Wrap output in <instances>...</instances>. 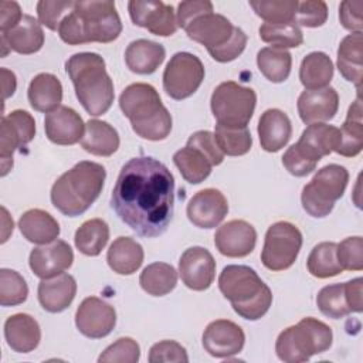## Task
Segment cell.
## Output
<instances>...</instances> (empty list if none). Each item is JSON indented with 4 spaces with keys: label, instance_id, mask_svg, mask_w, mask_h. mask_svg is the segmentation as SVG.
<instances>
[{
    "label": "cell",
    "instance_id": "6da1fadb",
    "mask_svg": "<svg viewBox=\"0 0 363 363\" xmlns=\"http://www.w3.org/2000/svg\"><path fill=\"white\" fill-rule=\"evenodd\" d=\"M111 206L138 235L157 237L167 230L173 217L174 177L155 157H133L119 172Z\"/></svg>",
    "mask_w": 363,
    "mask_h": 363
},
{
    "label": "cell",
    "instance_id": "7a4b0ae2",
    "mask_svg": "<svg viewBox=\"0 0 363 363\" xmlns=\"http://www.w3.org/2000/svg\"><path fill=\"white\" fill-rule=\"evenodd\" d=\"M121 33V17L115 3L109 0L75 1L58 27L60 38L69 45L112 43Z\"/></svg>",
    "mask_w": 363,
    "mask_h": 363
},
{
    "label": "cell",
    "instance_id": "3957f363",
    "mask_svg": "<svg viewBox=\"0 0 363 363\" xmlns=\"http://www.w3.org/2000/svg\"><path fill=\"white\" fill-rule=\"evenodd\" d=\"M65 69L84 109L92 116L104 115L115 98L104 58L96 52H78L68 58Z\"/></svg>",
    "mask_w": 363,
    "mask_h": 363
},
{
    "label": "cell",
    "instance_id": "277c9868",
    "mask_svg": "<svg viewBox=\"0 0 363 363\" xmlns=\"http://www.w3.org/2000/svg\"><path fill=\"white\" fill-rule=\"evenodd\" d=\"M106 177L102 164L82 160L61 174L51 187V201L64 216L77 217L85 213L99 197Z\"/></svg>",
    "mask_w": 363,
    "mask_h": 363
},
{
    "label": "cell",
    "instance_id": "5b68a950",
    "mask_svg": "<svg viewBox=\"0 0 363 363\" xmlns=\"http://www.w3.org/2000/svg\"><path fill=\"white\" fill-rule=\"evenodd\" d=\"M119 106L138 136L147 140H163L169 136L172 115L152 85L130 84L122 91Z\"/></svg>",
    "mask_w": 363,
    "mask_h": 363
},
{
    "label": "cell",
    "instance_id": "8992f818",
    "mask_svg": "<svg viewBox=\"0 0 363 363\" xmlns=\"http://www.w3.org/2000/svg\"><path fill=\"white\" fill-rule=\"evenodd\" d=\"M218 288L235 313L248 320L262 318L272 303L269 286L247 265H227L218 277Z\"/></svg>",
    "mask_w": 363,
    "mask_h": 363
},
{
    "label": "cell",
    "instance_id": "52a82bcc",
    "mask_svg": "<svg viewBox=\"0 0 363 363\" xmlns=\"http://www.w3.org/2000/svg\"><path fill=\"white\" fill-rule=\"evenodd\" d=\"M183 30L189 38L204 45L208 54L218 62L235 60L247 45V34L231 24L223 14L214 10L193 17Z\"/></svg>",
    "mask_w": 363,
    "mask_h": 363
},
{
    "label": "cell",
    "instance_id": "ba28073f",
    "mask_svg": "<svg viewBox=\"0 0 363 363\" xmlns=\"http://www.w3.org/2000/svg\"><path fill=\"white\" fill-rule=\"evenodd\" d=\"M340 140V130L333 125L311 123L301 135L299 140L289 146L282 156L285 169L302 177L315 170L318 162L330 155Z\"/></svg>",
    "mask_w": 363,
    "mask_h": 363
},
{
    "label": "cell",
    "instance_id": "9c48e42d",
    "mask_svg": "<svg viewBox=\"0 0 363 363\" xmlns=\"http://www.w3.org/2000/svg\"><path fill=\"white\" fill-rule=\"evenodd\" d=\"M332 329L315 318H303L284 329L275 343L277 356L286 363H301L326 352L332 345Z\"/></svg>",
    "mask_w": 363,
    "mask_h": 363
},
{
    "label": "cell",
    "instance_id": "30bf717a",
    "mask_svg": "<svg viewBox=\"0 0 363 363\" xmlns=\"http://www.w3.org/2000/svg\"><path fill=\"white\" fill-rule=\"evenodd\" d=\"M347 182L346 167L336 163L322 167L302 189L303 210L312 217H326L333 210L335 201L343 196Z\"/></svg>",
    "mask_w": 363,
    "mask_h": 363
},
{
    "label": "cell",
    "instance_id": "8fae6325",
    "mask_svg": "<svg viewBox=\"0 0 363 363\" xmlns=\"http://www.w3.org/2000/svg\"><path fill=\"white\" fill-rule=\"evenodd\" d=\"M210 104L217 125L247 128L255 109L257 94L252 88L225 81L216 86Z\"/></svg>",
    "mask_w": 363,
    "mask_h": 363
},
{
    "label": "cell",
    "instance_id": "7c38bea8",
    "mask_svg": "<svg viewBox=\"0 0 363 363\" xmlns=\"http://www.w3.org/2000/svg\"><path fill=\"white\" fill-rule=\"evenodd\" d=\"M302 247L299 228L288 221L274 223L265 234L261 261L271 271L288 269L298 258Z\"/></svg>",
    "mask_w": 363,
    "mask_h": 363
},
{
    "label": "cell",
    "instance_id": "4fadbf2b",
    "mask_svg": "<svg viewBox=\"0 0 363 363\" xmlns=\"http://www.w3.org/2000/svg\"><path fill=\"white\" fill-rule=\"evenodd\" d=\"M204 79V67L199 57L190 52H176L163 72L166 94L177 101L193 95Z\"/></svg>",
    "mask_w": 363,
    "mask_h": 363
},
{
    "label": "cell",
    "instance_id": "5bb4252c",
    "mask_svg": "<svg viewBox=\"0 0 363 363\" xmlns=\"http://www.w3.org/2000/svg\"><path fill=\"white\" fill-rule=\"evenodd\" d=\"M35 122L34 118L21 109H16L1 118L0 126V159L1 176L13 167V153L16 149L24 147L34 139Z\"/></svg>",
    "mask_w": 363,
    "mask_h": 363
},
{
    "label": "cell",
    "instance_id": "9a60e30c",
    "mask_svg": "<svg viewBox=\"0 0 363 363\" xmlns=\"http://www.w3.org/2000/svg\"><path fill=\"white\" fill-rule=\"evenodd\" d=\"M128 10L133 24L146 28L155 35L169 37L179 28L173 7L160 0H132L128 3Z\"/></svg>",
    "mask_w": 363,
    "mask_h": 363
},
{
    "label": "cell",
    "instance_id": "2e32d148",
    "mask_svg": "<svg viewBox=\"0 0 363 363\" xmlns=\"http://www.w3.org/2000/svg\"><path fill=\"white\" fill-rule=\"evenodd\" d=\"M116 323L113 306L96 296L85 298L77 309L75 325L78 330L91 339L108 336Z\"/></svg>",
    "mask_w": 363,
    "mask_h": 363
},
{
    "label": "cell",
    "instance_id": "e0dca14e",
    "mask_svg": "<svg viewBox=\"0 0 363 363\" xmlns=\"http://www.w3.org/2000/svg\"><path fill=\"white\" fill-rule=\"evenodd\" d=\"M244 330L228 319H217L207 325L203 333V347L213 357H230L244 347Z\"/></svg>",
    "mask_w": 363,
    "mask_h": 363
},
{
    "label": "cell",
    "instance_id": "ac0fdd59",
    "mask_svg": "<svg viewBox=\"0 0 363 363\" xmlns=\"http://www.w3.org/2000/svg\"><path fill=\"white\" fill-rule=\"evenodd\" d=\"M179 274L183 284L193 291L207 289L216 277V261L203 247L187 248L179 261Z\"/></svg>",
    "mask_w": 363,
    "mask_h": 363
},
{
    "label": "cell",
    "instance_id": "d6986e66",
    "mask_svg": "<svg viewBox=\"0 0 363 363\" xmlns=\"http://www.w3.org/2000/svg\"><path fill=\"white\" fill-rule=\"evenodd\" d=\"M257 242L255 228L244 220H231L218 227L214 234V245L220 254L230 258L247 257Z\"/></svg>",
    "mask_w": 363,
    "mask_h": 363
},
{
    "label": "cell",
    "instance_id": "ffe728a7",
    "mask_svg": "<svg viewBox=\"0 0 363 363\" xmlns=\"http://www.w3.org/2000/svg\"><path fill=\"white\" fill-rule=\"evenodd\" d=\"M74 261V252L62 240H54L30 252V268L41 279L52 278L67 271Z\"/></svg>",
    "mask_w": 363,
    "mask_h": 363
},
{
    "label": "cell",
    "instance_id": "44dd1931",
    "mask_svg": "<svg viewBox=\"0 0 363 363\" xmlns=\"http://www.w3.org/2000/svg\"><path fill=\"white\" fill-rule=\"evenodd\" d=\"M228 213V203L217 189L197 191L187 204L189 220L200 228L217 227Z\"/></svg>",
    "mask_w": 363,
    "mask_h": 363
},
{
    "label": "cell",
    "instance_id": "7402d4cb",
    "mask_svg": "<svg viewBox=\"0 0 363 363\" xmlns=\"http://www.w3.org/2000/svg\"><path fill=\"white\" fill-rule=\"evenodd\" d=\"M44 129L52 143L68 146L82 139L85 125L77 111L69 106H58L45 115Z\"/></svg>",
    "mask_w": 363,
    "mask_h": 363
},
{
    "label": "cell",
    "instance_id": "603a6c76",
    "mask_svg": "<svg viewBox=\"0 0 363 363\" xmlns=\"http://www.w3.org/2000/svg\"><path fill=\"white\" fill-rule=\"evenodd\" d=\"M298 113L302 122L311 125L330 121L339 109V95L335 88L305 89L298 98Z\"/></svg>",
    "mask_w": 363,
    "mask_h": 363
},
{
    "label": "cell",
    "instance_id": "cb8c5ba5",
    "mask_svg": "<svg viewBox=\"0 0 363 363\" xmlns=\"http://www.w3.org/2000/svg\"><path fill=\"white\" fill-rule=\"evenodd\" d=\"M38 301L41 306L51 312L58 313L65 311L75 298L77 282L69 274H60L52 278L43 279L38 284Z\"/></svg>",
    "mask_w": 363,
    "mask_h": 363
},
{
    "label": "cell",
    "instance_id": "d4e9b609",
    "mask_svg": "<svg viewBox=\"0 0 363 363\" xmlns=\"http://www.w3.org/2000/svg\"><path fill=\"white\" fill-rule=\"evenodd\" d=\"M4 337L17 353H28L34 350L41 340L38 322L27 313H16L7 318L4 323Z\"/></svg>",
    "mask_w": 363,
    "mask_h": 363
},
{
    "label": "cell",
    "instance_id": "484cf974",
    "mask_svg": "<svg viewBox=\"0 0 363 363\" xmlns=\"http://www.w3.org/2000/svg\"><path fill=\"white\" fill-rule=\"evenodd\" d=\"M292 125L281 109H267L258 121V136L261 147L267 152H278L291 139Z\"/></svg>",
    "mask_w": 363,
    "mask_h": 363
},
{
    "label": "cell",
    "instance_id": "4316f807",
    "mask_svg": "<svg viewBox=\"0 0 363 363\" xmlns=\"http://www.w3.org/2000/svg\"><path fill=\"white\" fill-rule=\"evenodd\" d=\"M1 41L18 54H34L44 45V31L40 21L30 14H24L16 27L1 33Z\"/></svg>",
    "mask_w": 363,
    "mask_h": 363
},
{
    "label": "cell",
    "instance_id": "83f0119b",
    "mask_svg": "<svg viewBox=\"0 0 363 363\" xmlns=\"http://www.w3.org/2000/svg\"><path fill=\"white\" fill-rule=\"evenodd\" d=\"M166 57L164 47L150 40L132 41L125 51V62L132 72L147 75L155 72Z\"/></svg>",
    "mask_w": 363,
    "mask_h": 363
},
{
    "label": "cell",
    "instance_id": "f1b7e54d",
    "mask_svg": "<svg viewBox=\"0 0 363 363\" xmlns=\"http://www.w3.org/2000/svg\"><path fill=\"white\" fill-rule=\"evenodd\" d=\"M316 305L325 316L332 319L343 318L350 312H362L363 309V306L356 303L350 296L347 282L323 286L318 292Z\"/></svg>",
    "mask_w": 363,
    "mask_h": 363
},
{
    "label": "cell",
    "instance_id": "f546056e",
    "mask_svg": "<svg viewBox=\"0 0 363 363\" xmlns=\"http://www.w3.org/2000/svg\"><path fill=\"white\" fill-rule=\"evenodd\" d=\"M27 95L30 105L35 111L48 113L61 106L62 85L55 75L41 72L31 79Z\"/></svg>",
    "mask_w": 363,
    "mask_h": 363
},
{
    "label": "cell",
    "instance_id": "4dcf8cb0",
    "mask_svg": "<svg viewBox=\"0 0 363 363\" xmlns=\"http://www.w3.org/2000/svg\"><path fill=\"white\" fill-rule=\"evenodd\" d=\"M18 227L24 238L34 244H50L60 235L57 220L41 208L26 211L18 220Z\"/></svg>",
    "mask_w": 363,
    "mask_h": 363
},
{
    "label": "cell",
    "instance_id": "1f68e13d",
    "mask_svg": "<svg viewBox=\"0 0 363 363\" xmlns=\"http://www.w3.org/2000/svg\"><path fill=\"white\" fill-rule=\"evenodd\" d=\"M142 245L130 237H118L109 247L106 261L111 269L119 275L136 272L143 262Z\"/></svg>",
    "mask_w": 363,
    "mask_h": 363
},
{
    "label": "cell",
    "instance_id": "d6a6232c",
    "mask_svg": "<svg viewBox=\"0 0 363 363\" xmlns=\"http://www.w3.org/2000/svg\"><path fill=\"white\" fill-rule=\"evenodd\" d=\"M362 44V33H352L340 41L337 50V69L345 79L356 84L359 92L363 78Z\"/></svg>",
    "mask_w": 363,
    "mask_h": 363
},
{
    "label": "cell",
    "instance_id": "836d02e7",
    "mask_svg": "<svg viewBox=\"0 0 363 363\" xmlns=\"http://www.w3.org/2000/svg\"><path fill=\"white\" fill-rule=\"evenodd\" d=\"M81 146L95 156H111L119 147V135L116 129L105 121L91 119L85 123V133Z\"/></svg>",
    "mask_w": 363,
    "mask_h": 363
},
{
    "label": "cell",
    "instance_id": "e575fe53",
    "mask_svg": "<svg viewBox=\"0 0 363 363\" xmlns=\"http://www.w3.org/2000/svg\"><path fill=\"white\" fill-rule=\"evenodd\" d=\"M362 101L360 95L349 106L346 121L340 130V140L335 152L345 157H354L362 152L363 147V118H362Z\"/></svg>",
    "mask_w": 363,
    "mask_h": 363
},
{
    "label": "cell",
    "instance_id": "d590c367",
    "mask_svg": "<svg viewBox=\"0 0 363 363\" xmlns=\"http://www.w3.org/2000/svg\"><path fill=\"white\" fill-rule=\"evenodd\" d=\"M333 78V62L320 51L308 54L299 68V79L306 89L326 88Z\"/></svg>",
    "mask_w": 363,
    "mask_h": 363
},
{
    "label": "cell",
    "instance_id": "8d00e7d4",
    "mask_svg": "<svg viewBox=\"0 0 363 363\" xmlns=\"http://www.w3.org/2000/svg\"><path fill=\"white\" fill-rule=\"evenodd\" d=\"M75 247L88 257H96L109 240V227L102 218H91L75 231Z\"/></svg>",
    "mask_w": 363,
    "mask_h": 363
},
{
    "label": "cell",
    "instance_id": "74e56055",
    "mask_svg": "<svg viewBox=\"0 0 363 363\" xmlns=\"http://www.w3.org/2000/svg\"><path fill=\"white\" fill-rule=\"evenodd\" d=\"M139 284L149 295L163 296L174 289L177 284V272L170 264L153 262L142 271Z\"/></svg>",
    "mask_w": 363,
    "mask_h": 363
},
{
    "label": "cell",
    "instance_id": "f35d334b",
    "mask_svg": "<svg viewBox=\"0 0 363 363\" xmlns=\"http://www.w3.org/2000/svg\"><path fill=\"white\" fill-rule=\"evenodd\" d=\"M173 162L183 179L191 184L204 182L210 176L213 167L210 160L200 150L187 145L173 155Z\"/></svg>",
    "mask_w": 363,
    "mask_h": 363
},
{
    "label": "cell",
    "instance_id": "ab89813d",
    "mask_svg": "<svg viewBox=\"0 0 363 363\" xmlns=\"http://www.w3.org/2000/svg\"><path fill=\"white\" fill-rule=\"evenodd\" d=\"M257 65L261 74L271 82H284L291 72L292 57L284 48L265 47L257 54Z\"/></svg>",
    "mask_w": 363,
    "mask_h": 363
},
{
    "label": "cell",
    "instance_id": "60d3db41",
    "mask_svg": "<svg viewBox=\"0 0 363 363\" xmlns=\"http://www.w3.org/2000/svg\"><path fill=\"white\" fill-rule=\"evenodd\" d=\"M336 242L323 241L313 247L306 265L311 275L316 278H329L339 275L343 269L336 257Z\"/></svg>",
    "mask_w": 363,
    "mask_h": 363
},
{
    "label": "cell",
    "instance_id": "b9f144b4",
    "mask_svg": "<svg viewBox=\"0 0 363 363\" xmlns=\"http://www.w3.org/2000/svg\"><path fill=\"white\" fill-rule=\"evenodd\" d=\"M259 37L264 43L272 44L277 48H295L303 43L302 30L295 23L269 24L264 23L259 30Z\"/></svg>",
    "mask_w": 363,
    "mask_h": 363
},
{
    "label": "cell",
    "instance_id": "7bdbcfd3",
    "mask_svg": "<svg viewBox=\"0 0 363 363\" xmlns=\"http://www.w3.org/2000/svg\"><path fill=\"white\" fill-rule=\"evenodd\" d=\"M250 6L265 23H294L298 0H251Z\"/></svg>",
    "mask_w": 363,
    "mask_h": 363
},
{
    "label": "cell",
    "instance_id": "ee69618b",
    "mask_svg": "<svg viewBox=\"0 0 363 363\" xmlns=\"http://www.w3.org/2000/svg\"><path fill=\"white\" fill-rule=\"evenodd\" d=\"M216 142L220 150L227 156H241L250 152L252 138L248 128H227L216 125Z\"/></svg>",
    "mask_w": 363,
    "mask_h": 363
},
{
    "label": "cell",
    "instance_id": "f6af8a7d",
    "mask_svg": "<svg viewBox=\"0 0 363 363\" xmlns=\"http://www.w3.org/2000/svg\"><path fill=\"white\" fill-rule=\"evenodd\" d=\"M28 286L24 278L13 269L0 271V303L1 306L20 305L27 299Z\"/></svg>",
    "mask_w": 363,
    "mask_h": 363
},
{
    "label": "cell",
    "instance_id": "bcb514c9",
    "mask_svg": "<svg viewBox=\"0 0 363 363\" xmlns=\"http://www.w3.org/2000/svg\"><path fill=\"white\" fill-rule=\"evenodd\" d=\"M140 357V347L130 337H121L108 346L98 357L99 363H136Z\"/></svg>",
    "mask_w": 363,
    "mask_h": 363
},
{
    "label": "cell",
    "instance_id": "7dc6e473",
    "mask_svg": "<svg viewBox=\"0 0 363 363\" xmlns=\"http://www.w3.org/2000/svg\"><path fill=\"white\" fill-rule=\"evenodd\" d=\"M363 240L362 237H347L336 245L337 261L345 271L363 269Z\"/></svg>",
    "mask_w": 363,
    "mask_h": 363
},
{
    "label": "cell",
    "instance_id": "c3c4849f",
    "mask_svg": "<svg viewBox=\"0 0 363 363\" xmlns=\"http://www.w3.org/2000/svg\"><path fill=\"white\" fill-rule=\"evenodd\" d=\"M328 18V6L322 0L298 1L294 23L299 27H320Z\"/></svg>",
    "mask_w": 363,
    "mask_h": 363
},
{
    "label": "cell",
    "instance_id": "681fc988",
    "mask_svg": "<svg viewBox=\"0 0 363 363\" xmlns=\"http://www.w3.org/2000/svg\"><path fill=\"white\" fill-rule=\"evenodd\" d=\"M75 1H48L41 0L37 3V14L40 24L55 31L58 30L62 18L72 10Z\"/></svg>",
    "mask_w": 363,
    "mask_h": 363
},
{
    "label": "cell",
    "instance_id": "f907efd6",
    "mask_svg": "<svg viewBox=\"0 0 363 363\" xmlns=\"http://www.w3.org/2000/svg\"><path fill=\"white\" fill-rule=\"evenodd\" d=\"M187 146L200 150L213 166L221 164L224 160V153L220 150L214 133H211L210 130H197L193 135H190Z\"/></svg>",
    "mask_w": 363,
    "mask_h": 363
},
{
    "label": "cell",
    "instance_id": "816d5d0a",
    "mask_svg": "<svg viewBox=\"0 0 363 363\" xmlns=\"http://www.w3.org/2000/svg\"><path fill=\"white\" fill-rule=\"evenodd\" d=\"M149 362L150 363H162V362H189V356L186 349L174 342V340H162L155 343L149 350Z\"/></svg>",
    "mask_w": 363,
    "mask_h": 363
},
{
    "label": "cell",
    "instance_id": "f5cc1de1",
    "mask_svg": "<svg viewBox=\"0 0 363 363\" xmlns=\"http://www.w3.org/2000/svg\"><path fill=\"white\" fill-rule=\"evenodd\" d=\"M363 1L362 0H345L339 7V18L345 28L353 33H362L363 18H362Z\"/></svg>",
    "mask_w": 363,
    "mask_h": 363
},
{
    "label": "cell",
    "instance_id": "db71d44e",
    "mask_svg": "<svg viewBox=\"0 0 363 363\" xmlns=\"http://www.w3.org/2000/svg\"><path fill=\"white\" fill-rule=\"evenodd\" d=\"M213 10V3L208 0H189V1H182L177 6V27L183 28L193 17Z\"/></svg>",
    "mask_w": 363,
    "mask_h": 363
},
{
    "label": "cell",
    "instance_id": "11a10c76",
    "mask_svg": "<svg viewBox=\"0 0 363 363\" xmlns=\"http://www.w3.org/2000/svg\"><path fill=\"white\" fill-rule=\"evenodd\" d=\"M23 13L21 9L18 6L17 1H7L3 0L0 1V30L1 33H6L9 30H11L13 27H16L21 18H23Z\"/></svg>",
    "mask_w": 363,
    "mask_h": 363
},
{
    "label": "cell",
    "instance_id": "9f6ffc18",
    "mask_svg": "<svg viewBox=\"0 0 363 363\" xmlns=\"http://www.w3.org/2000/svg\"><path fill=\"white\" fill-rule=\"evenodd\" d=\"M0 72H1V85H3V99H7L16 91V86H17L16 75L7 68H1Z\"/></svg>",
    "mask_w": 363,
    "mask_h": 363
}]
</instances>
